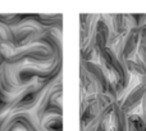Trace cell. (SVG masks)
<instances>
[{
    "mask_svg": "<svg viewBox=\"0 0 146 131\" xmlns=\"http://www.w3.org/2000/svg\"><path fill=\"white\" fill-rule=\"evenodd\" d=\"M44 130L45 131H63V125H62V118L60 116H53L49 117L45 121L44 125Z\"/></svg>",
    "mask_w": 146,
    "mask_h": 131,
    "instance_id": "obj_1",
    "label": "cell"
}]
</instances>
